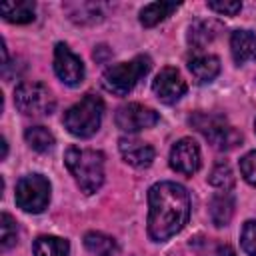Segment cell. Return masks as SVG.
Here are the masks:
<instances>
[{
    "instance_id": "1",
    "label": "cell",
    "mask_w": 256,
    "mask_h": 256,
    "mask_svg": "<svg viewBox=\"0 0 256 256\" xmlns=\"http://www.w3.org/2000/svg\"><path fill=\"white\" fill-rule=\"evenodd\" d=\"M190 218V196L176 182H158L148 190V236L164 242L178 234Z\"/></svg>"
},
{
    "instance_id": "2",
    "label": "cell",
    "mask_w": 256,
    "mask_h": 256,
    "mask_svg": "<svg viewBox=\"0 0 256 256\" xmlns=\"http://www.w3.org/2000/svg\"><path fill=\"white\" fill-rule=\"evenodd\" d=\"M64 164L84 194H94L104 182V154L92 148L72 146L64 154Z\"/></svg>"
},
{
    "instance_id": "3",
    "label": "cell",
    "mask_w": 256,
    "mask_h": 256,
    "mask_svg": "<svg viewBox=\"0 0 256 256\" xmlns=\"http://www.w3.org/2000/svg\"><path fill=\"white\" fill-rule=\"evenodd\" d=\"M104 114V102L96 94H86L64 112V128L76 138H90L98 132Z\"/></svg>"
},
{
    "instance_id": "4",
    "label": "cell",
    "mask_w": 256,
    "mask_h": 256,
    "mask_svg": "<svg viewBox=\"0 0 256 256\" xmlns=\"http://www.w3.org/2000/svg\"><path fill=\"white\" fill-rule=\"evenodd\" d=\"M150 66H152V62L144 54L132 58L130 62L114 64V66H110V68L104 70V74H102V86L110 94L126 96L138 84V80L148 74Z\"/></svg>"
},
{
    "instance_id": "5",
    "label": "cell",
    "mask_w": 256,
    "mask_h": 256,
    "mask_svg": "<svg viewBox=\"0 0 256 256\" xmlns=\"http://www.w3.org/2000/svg\"><path fill=\"white\" fill-rule=\"evenodd\" d=\"M190 124L218 150H232L242 142V134L224 116L196 112L190 116Z\"/></svg>"
},
{
    "instance_id": "6",
    "label": "cell",
    "mask_w": 256,
    "mask_h": 256,
    "mask_svg": "<svg viewBox=\"0 0 256 256\" xmlns=\"http://www.w3.org/2000/svg\"><path fill=\"white\" fill-rule=\"evenodd\" d=\"M14 104L26 116H46L54 110V96L42 82H22L14 90Z\"/></svg>"
},
{
    "instance_id": "7",
    "label": "cell",
    "mask_w": 256,
    "mask_h": 256,
    "mask_svg": "<svg viewBox=\"0 0 256 256\" xmlns=\"http://www.w3.org/2000/svg\"><path fill=\"white\" fill-rule=\"evenodd\" d=\"M50 202V182L42 174L22 176L16 184V204L24 212L38 214Z\"/></svg>"
},
{
    "instance_id": "8",
    "label": "cell",
    "mask_w": 256,
    "mask_h": 256,
    "mask_svg": "<svg viewBox=\"0 0 256 256\" xmlns=\"http://www.w3.org/2000/svg\"><path fill=\"white\" fill-rule=\"evenodd\" d=\"M114 122L122 132H140V130H146L158 124V112L148 106L132 102L116 110Z\"/></svg>"
},
{
    "instance_id": "9",
    "label": "cell",
    "mask_w": 256,
    "mask_h": 256,
    "mask_svg": "<svg viewBox=\"0 0 256 256\" xmlns=\"http://www.w3.org/2000/svg\"><path fill=\"white\" fill-rule=\"evenodd\" d=\"M54 72L64 84L78 86L84 78V62L64 42H60L54 48Z\"/></svg>"
},
{
    "instance_id": "10",
    "label": "cell",
    "mask_w": 256,
    "mask_h": 256,
    "mask_svg": "<svg viewBox=\"0 0 256 256\" xmlns=\"http://www.w3.org/2000/svg\"><path fill=\"white\" fill-rule=\"evenodd\" d=\"M152 90L164 104H174L186 94V82L176 68L168 66L156 74L152 82Z\"/></svg>"
},
{
    "instance_id": "11",
    "label": "cell",
    "mask_w": 256,
    "mask_h": 256,
    "mask_svg": "<svg viewBox=\"0 0 256 256\" xmlns=\"http://www.w3.org/2000/svg\"><path fill=\"white\" fill-rule=\"evenodd\" d=\"M170 166L172 170L192 176L200 168V148L192 138L178 140L170 150Z\"/></svg>"
},
{
    "instance_id": "12",
    "label": "cell",
    "mask_w": 256,
    "mask_h": 256,
    "mask_svg": "<svg viewBox=\"0 0 256 256\" xmlns=\"http://www.w3.org/2000/svg\"><path fill=\"white\" fill-rule=\"evenodd\" d=\"M118 150H120L124 162H128L134 168H146L154 160V148L148 142H142L136 138H120Z\"/></svg>"
},
{
    "instance_id": "13",
    "label": "cell",
    "mask_w": 256,
    "mask_h": 256,
    "mask_svg": "<svg viewBox=\"0 0 256 256\" xmlns=\"http://www.w3.org/2000/svg\"><path fill=\"white\" fill-rule=\"evenodd\" d=\"M230 50L236 64L256 60V34L250 30H234L230 36Z\"/></svg>"
},
{
    "instance_id": "14",
    "label": "cell",
    "mask_w": 256,
    "mask_h": 256,
    "mask_svg": "<svg viewBox=\"0 0 256 256\" xmlns=\"http://www.w3.org/2000/svg\"><path fill=\"white\" fill-rule=\"evenodd\" d=\"M208 214L214 226L222 228L232 220L234 214V196L230 192H216L208 202Z\"/></svg>"
},
{
    "instance_id": "15",
    "label": "cell",
    "mask_w": 256,
    "mask_h": 256,
    "mask_svg": "<svg viewBox=\"0 0 256 256\" xmlns=\"http://www.w3.org/2000/svg\"><path fill=\"white\" fill-rule=\"evenodd\" d=\"M34 2L32 0H20V2H2L0 4V14L6 22L12 24H26L34 20Z\"/></svg>"
},
{
    "instance_id": "16",
    "label": "cell",
    "mask_w": 256,
    "mask_h": 256,
    "mask_svg": "<svg viewBox=\"0 0 256 256\" xmlns=\"http://www.w3.org/2000/svg\"><path fill=\"white\" fill-rule=\"evenodd\" d=\"M188 68L192 72V76L198 82H210L218 76L220 72V60L212 54H202V56H194L188 60Z\"/></svg>"
},
{
    "instance_id": "17",
    "label": "cell",
    "mask_w": 256,
    "mask_h": 256,
    "mask_svg": "<svg viewBox=\"0 0 256 256\" xmlns=\"http://www.w3.org/2000/svg\"><path fill=\"white\" fill-rule=\"evenodd\" d=\"M220 32V24L214 20H198L190 26L188 30V42L194 48H204L206 44H210Z\"/></svg>"
},
{
    "instance_id": "18",
    "label": "cell",
    "mask_w": 256,
    "mask_h": 256,
    "mask_svg": "<svg viewBox=\"0 0 256 256\" xmlns=\"http://www.w3.org/2000/svg\"><path fill=\"white\" fill-rule=\"evenodd\" d=\"M178 6H180L178 2H152V4H146L140 10V24L146 26V28H152V26L160 24L162 20H166Z\"/></svg>"
},
{
    "instance_id": "19",
    "label": "cell",
    "mask_w": 256,
    "mask_h": 256,
    "mask_svg": "<svg viewBox=\"0 0 256 256\" xmlns=\"http://www.w3.org/2000/svg\"><path fill=\"white\" fill-rule=\"evenodd\" d=\"M84 246L88 252L96 256H118L120 254L118 242L112 236H106L102 232H88L84 236Z\"/></svg>"
},
{
    "instance_id": "20",
    "label": "cell",
    "mask_w": 256,
    "mask_h": 256,
    "mask_svg": "<svg viewBox=\"0 0 256 256\" xmlns=\"http://www.w3.org/2000/svg\"><path fill=\"white\" fill-rule=\"evenodd\" d=\"M24 138H26V144L32 150H36V152H50L54 148V144H56L54 134L48 128H44V126H30V128H26Z\"/></svg>"
},
{
    "instance_id": "21",
    "label": "cell",
    "mask_w": 256,
    "mask_h": 256,
    "mask_svg": "<svg viewBox=\"0 0 256 256\" xmlns=\"http://www.w3.org/2000/svg\"><path fill=\"white\" fill-rule=\"evenodd\" d=\"M68 240L58 236H40L34 242V256H68Z\"/></svg>"
},
{
    "instance_id": "22",
    "label": "cell",
    "mask_w": 256,
    "mask_h": 256,
    "mask_svg": "<svg viewBox=\"0 0 256 256\" xmlns=\"http://www.w3.org/2000/svg\"><path fill=\"white\" fill-rule=\"evenodd\" d=\"M70 18L78 24H94L98 20H102V6L100 4H88V2H80L74 6H68Z\"/></svg>"
},
{
    "instance_id": "23",
    "label": "cell",
    "mask_w": 256,
    "mask_h": 256,
    "mask_svg": "<svg viewBox=\"0 0 256 256\" xmlns=\"http://www.w3.org/2000/svg\"><path fill=\"white\" fill-rule=\"evenodd\" d=\"M208 182H210L214 188H222V190L232 188V184H234V172H232L230 164L224 162V160L216 162V166L212 168V172H210V176H208Z\"/></svg>"
},
{
    "instance_id": "24",
    "label": "cell",
    "mask_w": 256,
    "mask_h": 256,
    "mask_svg": "<svg viewBox=\"0 0 256 256\" xmlns=\"http://www.w3.org/2000/svg\"><path fill=\"white\" fill-rule=\"evenodd\" d=\"M16 242H18V226H16V220L10 214L4 212L0 216V246H2V250H8Z\"/></svg>"
},
{
    "instance_id": "25",
    "label": "cell",
    "mask_w": 256,
    "mask_h": 256,
    "mask_svg": "<svg viewBox=\"0 0 256 256\" xmlns=\"http://www.w3.org/2000/svg\"><path fill=\"white\" fill-rule=\"evenodd\" d=\"M240 244L248 256H256V220H248L240 234Z\"/></svg>"
},
{
    "instance_id": "26",
    "label": "cell",
    "mask_w": 256,
    "mask_h": 256,
    "mask_svg": "<svg viewBox=\"0 0 256 256\" xmlns=\"http://www.w3.org/2000/svg\"><path fill=\"white\" fill-rule=\"evenodd\" d=\"M240 174L244 176V180L248 184L256 186V150H252L246 156H242V160H240Z\"/></svg>"
},
{
    "instance_id": "27",
    "label": "cell",
    "mask_w": 256,
    "mask_h": 256,
    "mask_svg": "<svg viewBox=\"0 0 256 256\" xmlns=\"http://www.w3.org/2000/svg\"><path fill=\"white\" fill-rule=\"evenodd\" d=\"M208 8L218 12V14H224V16H234L240 12L242 4L236 2V0H210L208 2Z\"/></svg>"
},
{
    "instance_id": "28",
    "label": "cell",
    "mask_w": 256,
    "mask_h": 256,
    "mask_svg": "<svg viewBox=\"0 0 256 256\" xmlns=\"http://www.w3.org/2000/svg\"><path fill=\"white\" fill-rule=\"evenodd\" d=\"M8 154V144H6V138H2V158H6Z\"/></svg>"
},
{
    "instance_id": "29",
    "label": "cell",
    "mask_w": 256,
    "mask_h": 256,
    "mask_svg": "<svg viewBox=\"0 0 256 256\" xmlns=\"http://www.w3.org/2000/svg\"><path fill=\"white\" fill-rule=\"evenodd\" d=\"M254 128H256V122H254Z\"/></svg>"
}]
</instances>
